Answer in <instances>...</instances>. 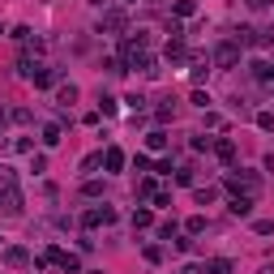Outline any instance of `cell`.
I'll use <instances>...</instances> for the list:
<instances>
[{"label":"cell","instance_id":"cell-13","mask_svg":"<svg viewBox=\"0 0 274 274\" xmlns=\"http://www.w3.org/2000/svg\"><path fill=\"white\" fill-rule=\"evenodd\" d=\"M60 270H65V274H77V270H81V261H77L73 253H60Z\"/></svg>","mask_w":274,"mask_h":274},{"label":"cell","instance_id":"cell-22","mask_svg":"<svg viewBox=\"0 0 274 274\" xmlns=\"http://www.w3.org/2000/svg\"><path fill=\"white\" fill-rule=\"evenodd\" d=\"M172 112H176V107H172V99H167V103L159 107V112H154V120H159V124H163V120H172Z\"/></svg>","mask_w":274,"mask_h":274},{"label":"cell","instance_id":"cell-10","mask_svg":"<svg viewBox=\"0 0 274 274\" xmlns=\"http://www.w3.org/2000/svg\"><path fill=\"white\" fill-rule=\"evenodd\" d=\"M231 214L236 219H248L253 214V197H231Z\"/></svg>","mask_w":274,"mask_h":274},{"label":"cell","instance_id":"cell-33","mask_svg":"<svg viewBox=\"0 0 274 274\" xmlns=\"http://www.w3.org/2000/svg\"><path fill=\"white\" fill-rule=\"evenodd\" d=\"M0 129H5V107H0Z\"/></svg>","mask_w":274,"mask_h":274},{"label":"cell","instance_id":"cell-34","mask_svg":"<svg viewBox=\"0 0 274 274\" xmlns=\"http://www.w3.org/2000/svg\"><path fill=\"white\" fill-rule=\"evenodd\" d=\"M270 39H274V30H270Z\"/></svg>","mask_w":274,"mask_h":274},{"label":"cell","instance_id":"cell-20","mask_svg":"<svg viewBox=\"0 0 274 274\" xmlns=\"http://www.w3.org/2000/svg\"><path fill=\"white\" fill-rule=\"evenodd\" d=\"M137 197H159V188H154V180H141V184H137Z\"/></svg>","mask_w":274,"mask_h":274},{"label":"cell","instance_id":"cell-24","mask_svg":"<svg viewBox=\"0 0 274 274\" xmlns=\"http://www.w3.org/2000/svg\"><path fill=\"white\" fill-rule=\"evenodd\" d=\"M81 193H86V197H99L103 184H99V180H86V184H81Z\"/></svg>","mask_w":274,"mask_h":274},{"label":"cell","instance_id":"cell-2","mask_svg":"<svg viewBox=\"0 0 274 274\" xmlns=\"http://www.w3.org/2000/svg\"><path fill=\"white\" fill-rule=\"evenodd\" d=\"M227 188H231V193L236 197H257L261 193V176L257 172H227Z\"/></svg>","mask_w":274,"mask_h":274},{"label":"cell","instance_id":"cell-15","mask_svg":"<svg viewBox=\"0 0 274 274\" xmlns=\"http://www.w3.org/2000/svg\"><path fill=\"white\" fill-rule=\"evenodd\" d=\"M206 274H231V261H227V257H219V261H210V266H206Z\"/></svg>","mask_w":274,"mask_h":274},{"label":"cell","instance_id":"cell-9","mask_svg":"<svg viewBox=\"0 0 274 274\" xmlns=\"http://www.w3.org/2000/svg\"><path fill=\"white\" fill-rule=\"evenodd\" d=\"M5 261H9V266H26V261H30V253H26L22 244H13V248H5Z\"/></svg>","mask_w":274,"mask_h":274},{"label":"cell","instance_id":"cell-16","mask_svg":"<svg viewBox=\"0 0 274 274\" xmlns=\"http://www.w3.org/2000/svg\"><path fill=\"white\" fill-rule=\"evenodd\" d=\"M56 141H60V124H47L43 129V146H56Z\"/></svg>","mask_w":274,"mask_h":274},{"label":"cell","instance_id":"cell-8","mask_svg":"<svg viewBox=\"0 0 274 274\" xmlns=\"http://www.w3.org/2000/svg\"><path fill=\"white\" fill-rule=\"evenodd\" d=\"M231 39H236V43H240V47H257V43H261L253 26H240V30H236V34H231Z\"/></svg>","mask_w":274,"mask_h":274},{"label":"cell","instance_id":"cell-28","mask_svg":"<svg viewBox=\"0 0 274 274\" xmlns=\"http://www.w3.org/2000/svg\"><path fill=\"white\" fill-rule=\"evenodd\" d=\"M193 103L201 107V112H206V107H210V94H206V90H193Z\"/></svg>","mask_w":274,"mask_h":274},{"label":"cell","instance_id":"cell-25","mask_svg":"<svg viewBox=\"0 0 274 274\" xmlns=\"http://www.w3.org/2000/svg\"><path fill=\"white\" fill-rule=\"evenodd\" d=\"M257 124L266 129V133H274V112H261V116H257Z\"/></svg>","mask_w":274,"mask_h":274},{"label":"cell","instance_id":"cell-14","mask_svg":"<svg viewBox=\"0 0 274 274\" xmlns=\"http://www.w3.org/2000/svg\"><path fill=\"white\" fill-rule=\"evenodd\" d=\"M146 146H150V150H163V146H167V133H163V129H154V133L146 137Z\"/></svg>","mask_w":274,"mask_h":274},{"label":"cell","instance_id":"cell-5","mask_svg":"<svg viewBox=\"0 0 274 274\" xmlns=\"http://www.w3.org/2000/svg\"><path fill=\"white\" fill-rule=\"evenodd\" d=\"M120 30H124V13L120 9H107L99 17V34H120Z\"/></svg>","mask_w":274,"mask_h":274},{"label":"cell","instance_id":"cell-4","mask_svg":"<svg viewBox=\"0 0 274 274\" xmlns=\"http://www.w3.org/2000/svg\"><path fill=\"white\" fill-rule=\"evenodd\" d=\"M81 223H86V227H103V223H116V210H112V206H94V210L81 214Z\"/></svg>","mask_w":274,"mask_h":274},{"label":"cell","instance_id":"cell-6","mask_svg":"<svg viewBox=\"0 0 274 274\" xmlns=\"http://www.w3.org/2000/svg\"><path fill=\"white\" fill-rule=\"evenodd\" d=\"M103 167H107V172H120V167H124V150H116V146L103 150Z\"/></svg>","mask_w":274,"mask_h":274},{"label":"cell","instance_id":"cell-12","mask_svg":"<svg viewBox=\"0 0 274 274\" xmlns=\"http://www.w3.org/2000/svg\"><path fill=\"white\" fill-rule=\"evenodd\" d=\"M167 60H172V65H184V60H188L184 43H167Z\"/></svg>","mask_w":274,"mask_h":274},{"label":"cell","instance_id":"cell-23","mask_svg":"<svg viewBox=\"0 0 274 274\" xmlns=\"http://www.w3.org/2000/svg\"><path fill=\"white\" fill-rule=\"evenodd\" d=\"M214 197H219V193H214V188H197V206H210Z\"/></svg>","mask_w":274,"mask_h":274},{"label":"cell","instance_id":"cell-7","mask_svg":"<svg viewBox=\"0 0 274 274\" xmlns=\"http://www.w3.org/2000/svg\"><path fill=\"white\" fill-rule=\"evenodd\" d=\"M214 154H219L223 163H231V159H236V141H231V137H219V141H214Z\"/></svg>","mask_w":274,"mask_h":274},{"label":"cell","instance_id":"cell-18","mask_svg":"<svg viewBox=\"0 0 274 274\" xmlns=\"http://www.w3.org/2000/svg\"><path fill=\"white\" fill-rule=\"evenodd\" d=\"M184 227H188V236H197V231H206V219H201V214H193V219H188Z\"/></svg>","mask_w":274,"mask_h":274},{"label":"cell","instance_id":"cell-11","mask_svg":"<svg viewBox=\"0 0 274 274\" xmlns=\"http://www.w3.org/2000/svg\"><path fill=\"white\" fill-rule=\"evenodd\" d=\"M172 13H176V17H193V13H197V0H176Z\"/></svg>","mask_w":274,"mask_h":274},{"label":"cell","instance_id":"cell-29","mask_svg":"<svg viewBox=\"0 0 274 274\" xmlns=\"http://www.w3.org/2000/svg\"><path fill=\"white\" fill-rule=\"evenodd\" d=\"M77 99V86H60V103H73Z\"/></svg>","mask_w":274,"mask_h":274},{"label":"cell","instance_id":"cell-30","mask_svg":"<svg viewBox=\"0 0 274 274\" xmlns=\"http://www.w3.org/2000/svg\"><path fill=\"white\" fill-rule=\"evenodd\" d=\"M146 261H163V248L159 244H146Z\"/></svg>","mask_w":274,"mask_h":274},{"label":"cell","instance_id":"cell-32","mask_svg":"<svg viewBox=\"0 0 274 274\" xmlns=\"http://www.w3.org/2000/svg\"><path fill=\"white\" fill-rule=\"evenodd\" d=\"M270 5V0H248V9H266Z\"/></svg>","mask_w":274,"mask_h":274},{"label":"cell","instance_id":"cell-17","mask_svg":"<svg viewBox=\"0 0 274 274\" xmlns=\"http://www.w3.org/2000/svg\"><path fill=\"white\" fill-rule=\"evenodd\" d=\"M150 223H154L150 210H133V227H150Z\"/></svg>","mask_w":274,"mask_h":274},{"label":"cell","instance_id":"cell-19","mask_svg":"<svg viewBox=\"0 0 274 274\" xmlns=\"http://www.w3.org/2000/svg\"><path fill=\"white\" fill-rule=\"evenodd\" d=\"M206 73H210V65H206V56H197V69H193V81H206Z\"/></svg>","mask_w":274,"mask_h":274},{"label":"cell","instance_id":"cell-3","mask_svg":"<svg viewBox=\"0 0 274 274\" xmlns=\"http://www.w3.org/2000/svg\"><path fill=\"white\" fill-rule=\"evenodd\" d=\"M236 60H240V43L236 39H223L219 47H214V65L219 69H236Z\"/></svg>","mask_w":274,"mask_h":274},{"label":"cell","instance_id":"cell-21","mask_svg":"<svg viewBox=\"0 0 274 274\" xmlns=\"http://www.w3.org/2000/svg\"><path fill=\"white\" fill-rule=\"evenodd\" d=\"M253 227H257V236H274V219H257Z\"/></svg>","mask_w":274,"mask_h":274},{"label":"cell","instance_id":"cell-27","mask_svg":"<svg viewBox=\"0 0 274 274\" xmlns=\"http://www.w3.org/2000/svg\"><path fill=\"white\" fill-rule=\"evenodd\" d=\"M99 163H103V154H86V163H81V172H94Z\"/></svg>","mask_w":274,"mask_h":274},{"label":"cell","instance_id":"cell-31","mask_svg":"<svg viewBox=\"0 0 274 274\" xmlns=\"http://www.w3.org/2000/svg\"><path fill=\"white\" fill-rule=\"evenodd\" d=\"M184 274H206V266H184Z\"/></svg>","mask_w":274,"mask_h":274},{"label":"cell","instance_id":"cell-1","mask_svg":"<svg viewBox=\"0 0 274 274\" xmlns=\"http://www.w3.org/2000/svg\"><path fill=\"white\" fill-rule=\"evenodd\" d=\"M0 214H22V188H17V176L0 163Z\"/></svg>","mask_w":274,"mask_h":274},{"label":"cell","instance_id":"cell-26","mask_svg":"<svg viewBox=\"0 0 274 274\" xmlns=\"http://www.w3.org/2000/svg\"><path fill=\"white\" fill-rule=\"evenodd\" d=\"M99 112H103V116H116V99H107V94H103V99H99Z\"/></svg>","mask_w":274,"mask_h":274}]
</instances>
